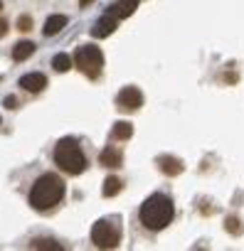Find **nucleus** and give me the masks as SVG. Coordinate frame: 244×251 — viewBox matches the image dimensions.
Returning a JSON list of instances; mask_svg holds the SVG:
<instances>
[{
    "instance_id": "obj_1",
    "label": "nucleus",
    "mask_w": 244,
    "mask_h": 251,
    "mask_svg": "<svg viewBox=\"0 0 244 251\" xmlns=\"http://www.w3.org/2000/svg\"><path fill=\"white\" fill-rule=\"evenodd\" d=\"M64 192H67L64 180L54 173H45L35 180V185L30 190V204L40 212H47L64 200Z\"/></svg>"
},
{
    "instance_id": "obj_2",
    "label": "nucleus",
    "mask_w": 244,
    "mask_h": 251,
    "mask_svg": "<svg viewBox=\"0 0 244 251\" xmlns=\"http://www.w3.org/2000/svg\"><path fill=\"white\" fill-rule=\"evenodd\" d=\"M175 217V207L173 200L165 195H151L143 204H141V224L151 231H161L165 229Z\"/></svg>"
},
{
    "instance_id": "obj_3",
    "label": "nucleus",
    "mask_w": 244,
    "mask_h": 251,
    "mask_svg": "<svg viewBox=\"0 0 244 251\" xmlns=\"http://www.w3.org/2000/svg\"><path fill=\"white\" fill-rule=\"evenodd\" d=\"M52 158H54V165L59 170H64L67 175H81L86 170V155H84L79 141H74V138L57 141Z\"/></svg>"
},
{
    "instance_id": "obj_4",
    "label": "nucleus",
    "mask_w": 244,
    "mask_h": 251,
    "mask_svg": "<svg viewBox=\"0 0 244 251\" xmlns=\"http://www.w3.org/2000/svg\"><path fill=\"white\" fill-rule=\"evenodd\" d=\"M72 59H74V67H77L81 74H86L89 79H96V76L101 74L104 54H101L99 47H94V45H81V47H77V52H74Z\"/></svg>"
},
{
    "instance_id": "obj_5",
    "label": "nucleus",
    "mask_w": 244,
    "mask_h": 251,
    "mask_svg": "<svg viewBox=\"0 0 244 251\" xmlns=\"http://www.w3.org/2000/svg\"><path fill=\"white\" fill-rule=\"evenodd\" d=\"M121 241V229L111 219H99L91 226V244L96 249H116Z\"/></svg>"
},
{
    "instance_id": "obj_6",
    "label": "nucleus",
    "mask_w": 244,
    "mask_h": 251,
    "mask_svg": "<svg viewBox=\"0 0 244 251\" xmlns=\"http://www.w3.org/2000/svg\"><path fill=\"white\" fill-rule=\"evenodd\" d=\"M116 106L121 111H138L143 106V94L141 89L136 86H126V89H121L118 96H116Z\"/></svg>"
},
{
    "instance_id": "obj_7",
    "label": "nucleus",
    "mask_w": 244,
    "mask_h": 251,
    "mask_svg": "<svg viewBox=\"0 0 244 251\" xmlns=\"http://www.w3.org/2000/svg\"><path fill=\"white\" fill-rule=\"evenodd\" d=\"M20 86H23L25 91H30V94H40V91H45V86H47V76L40 74V72H30V74L20 76Z\"/></svg>"
},
{
    "instance_id": "obj_8",
    "label": "nucleus",
    "mask_w": 244,
    "mask_h": 251,
    "mask_svg": "<svg viewBox=\"0 0 244 251\" xmlns=\"http://www.w3.org/2000/svg\"><path fill=\"white\" fill-rule=\"evenodd\" d=\"M138 8V0H116V3L108 8V15H113L116 20H124L129 15H134Z\"/></svg>"
},
{
    "instance_id": "obj_9",
    "label": "nucleus",
    "mask_w": 244,
    "mask_h": 251,
    "mask_svg": "<svg viewBox=\"0 0 244 251\" xmlns=\"http://www.w3.org/2000/svg\"><path fill=\"white\" fill-rule=\"evenodd\" d=\"M121 163H124V155H121V151L113 148V146H106L99 153V165H104V168H121Z\"/></svg>"
},
{
    "instance_id": "obj_10",
    "label": "nucleus",
    "mask_w": 244,
    "mask_h": 251,
    "mask_svg": "<svg viewBox=\"0 0 244 251\" xmlns=\"http://www.w3.org/2000/svg\"><path fill=\"white\" fill-rule=\"evenodd\" d=\"M116 25H118V20H116L113 15H108V13H106V15H104L101 20H96V25L91 27V35H94V37H99V40H101V37H108V35L116 30Z\"/></svg>"
},
{
    "instance_id": "obj_11",
    "label": "nucleus",
    "mask_w": 244,
    "mask_h": 251,
    "mask_svg": "<svg viewBox=\"0 0 244 251\" xmlns=\"http://www.w3.org/2000/svg\"><path fill=\"white\" fill-rule=\"evenodd\" d=\"M67 15H50L47 20H45V27H42V32L47 35V37H54V35H59L64 27H67Z\"/></svg>"
},
{
    "instance_id": "obj_12",
    "label": "nucleus",
    "mask_w": 244,
    "mask_h": 251,
    "mask_svg": "<svg viewBox=\"0 0 244 251\" xmlns=\"http://www.w3.org/2000/svg\"><path fill=\"white\" fill-rule=\"evenodd\" d=\"M158 168H161V173L175 177V175L183 173V160H178V158H173V155H161V158H158Z\"/></svg>"
},
{
    "instance_id": "obj_13",
    "label": "nucleus",
    "mask_w": 244,
    "mask_h": 251,
    "mask_svg": "<svg viewBox=\"0 0 244 251\" xmlns=\"http://www.w3.org/2000/svg\"><path fill=\"white\" fill-rule=\"evenodd\" d=\"M35 50H37L35 42L23 40V42H18V45L13 47V59H15V62H25V59H30V57L35 54Z\"/></svg>"
},
{
    "instance_id": "obj_14",
    "label": "nucleus",
    "mask_w": 244,
    "mask_h": 251,
    "mask_svg": "<svg viewBox=\"0 0 244 251\" xmlns=\"http://www.w3.org/2000/svg\"><path fill=\"white\" fill-rule=\"evenodd\" d=\"M134 136V126L129 121H118L113 123V128H111V138L113 141H129Z\"/></svg>"
},
{
    "instance_id": "obj_15",
    "label": "nucleus",
    "mask_w": 244,
    "mask_h": 251,
    "mask_svg": "<svg viewBox=\"0 0 244 251\" xmlns=\"http://www.w3.org/2000/svg\"><path fill=\"white\" fill-rule=\"evenodd\" d=\"M30 249H47V251H59L62 244L57 239H50V236H35L30 241Z\"/></svg>"
},
{
    "instance_id": "obj_16",
    "label": "nucleus",
    "mask_w": 244,
    "mask_h": 251,
    "mask_svg": "<svg viewBox=\"0 0 244 251\" xmlns=\"http://www.w3.org/2000/svg\"><path fill=\"white\" fill-rule=\"evenodd\" d=\"M72 64H74V59H72L69 54H64V52H59V54L52 57V69H54V72H62V74H64V72L72 69Z\"/></svg>"
},
{
    "instance_id": "obj_17",
    "label": "nucleus",
    "mask_w": 244,
    "mask_h": 251,
    "mask_svg": "<svg viewBox=\"0 0 244 251\" xmlns=\"http://www.w3.org/2000/svg\"><path fill=\"white\" fill-rule=\"evenodd\" d=\"M121 187H124V182H121L118 177H106L104 180V197H113V195H118L121 192Z\"/></svg>"
},
{
    "instance_id": "obj_18",
    "label": "nucleus",
    "mask_w": 244,
    "mask_h": 251,
    "mask_svg": "<svg viewBox=\"0 0 244 251\" xmlns=\"http://www.w3.org/2000/svg\"><path fill=\"white\" fill-rule=\"evenodd\" d=\"M224 229H227L229 234H242V231H244V226H242V222H239L237 217H227V224H224Z\"/></svg>"
},
{
    "instance_id": "obj_19",
    "label": "nucleus",
    "mask_w": 244,
    "mask_h": 251,
    "mask_svg": "<svg viewBox=\"0 0 244 251\" xmlns=\"http://www.w3.org/2000/svg\"><path fill=\"white\" fill-rule=\"evenodd\" d=\"M32 27H35V23H32L30 15H18V30L20 32H30Z\"/></svg>"
},
{
    "instance_id": "obj_20",
    "label": "nucleus",
    "mask_w": 244,
    "mask_h": 251,
    "mask_svg": "<svg viewBox=\"0 0 244 251\" xmlns=\"http://www.w3.org/2000/svg\"><path fill=\"white\" fill-rule=\"evenodd\" d=\"M8 30H10L8 20H3V18H0V37H5V35H8Z\"/></svg>"
},
{
    "instance_id": "obj_21",
    "label": "nucleus",
    "mask_w": 244,
    "mask_h": 251,
    "mask_svg": "<svg viewBox=\"0 0 244 251\" xmlns=\"http://www.w3.org/2000/svg\"><path fill=\"white\" fill-rule=\"evenodd\" d=\"M5 108H18V99L15 96H8L5 99Z\"/></svg>"
},
{
    "instance_id": "obj_22",
    "label": "nucleus",
    "mask_w": 244,
    "mask_h": 251,
    "mask_svg": "<svg viewBox=\"0 0 244 251\" xmlns=\"http://www.w3.org/2000/svg\"><path fill=\"white\" fill-rule=\"evenodd\" d=\"M91 3H94V0H79V5H81V8H86V5H91Z\"/></svg>"
},
{
    "instance_id": "obj_23",
    "label": "nucleus",
    "mask_w": 244,
    "mask_h": 251,
    "mask_svg": "<svg viewBox=\"0 0 244 251\" xmlns=\"http://www.w3.org/2000/svg\"><path fill=\"white\" fill-rule=\"evenodd\" d=\"M0 10H3V0H0Z\"/></svg>"
},
{
    "instance_id": "obj_24",
    "label": "nucleus",
    "mask_w": 244,
    "mask_h": 251,
    "mask_svg": "<svg viewBox=\"0 0 244 251\" xmlns=\"http://www.w3.org/2000/svg\"><path fill=\"white\" fill-rule=\"evenodd\" d=\"M0 123H3V118H0Z\"/></svg>"
}]
</instances>
